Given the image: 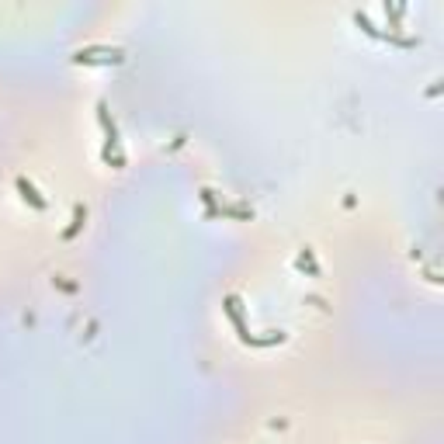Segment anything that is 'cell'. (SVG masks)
I'll return each mask as SVG.
<instances>
[{"mask_svg": "<svg viewBox=\"0 0 444 444\" xmlns=\"http://www.w3.org/2000/svg\"><path fill=\"white\" fill-rule=\"evenodd\" d=\"M295 268H299V271H309L313 278L320 275V264H316V254H313V247H302V250H299V257H295Z\"/></svg>", "mask_w": 444, "mask_h": 444, "instance_id": "9c48e42d", "label": "cell"}, {"mask_svg": "<svg viewBox=\"0 0 444 444\" xmlns=\"http://www.w3.org/2000/svg\"><path fill=\"white\" fill-rule=\"evenodd\" d=\"M219 215H233V219H254L250 205H219Z\"/></svg>", "mask_w": 444, "mask_h": 444, "instance_id": "30bf717a", "label": "cell"}, {"mask_svg": "<svg viewBox=\"0 0 444 444\" xmlns=\"http://www.w3.org/2000/svg\"><path fill=\"white\" fill-rule=\"evenodd\" d=\"M222 313L230 316V323H233V330H237L240 344L247 347V340H250V326H247V316H243V302H240V295H226V299H222Z\"/></svg>", "mask_w": 444, "mask_h": 444, "instance_id": "277c9868", "label": "cell"}, {"mask_svg": "<svg viewBox=\"0 0 444 444\" xmlns=\"http://www.w3.org/2000/svg\"><path fill=\"white\" fill-rule=\"evenodd\" d=\"M73 63H84V66H118L125 63V49L122 46H80L73 56Z\"/></svg>", "mask_w": 444, "mask_h": 444, "instance_id": "7a4b0ae2", "label": "cell"}, {"mask_svg": "<svg viewBox=\"0 0 444 444\" xmlns=\"http://www.w3.org/2000/svg\"><path fill=\"white\" fill-rule=\"evenodd\" d=\"M351 18H354V25H358L364 35H371V39H382V42L399 46V49H416V46H420V39H416V35H403V32H385V28H378V25H375V21L364 15V11H354Z\"/></svg>", "mask_w": 444, "mask_h": 444, "instance_id": "3957f363", "label": "cell"}, {"mask_svg": "<svg viewBox=\"0 0 444 444\" xmlns=\"http://www.w3.org/2000/svg\"><path fill=\"white\" fill-rule=\"evenodd\" d=\"M98 122H101V129H104V146H101V160H104L108 167L122 170V167H125V153H122L118 125H115V118H111V111H108V101H98Z\"/></svg>", "mask_w": 444, "mask_h": 444, "instance_id": "6da1fadb", "label": "cell"}, {"mask_svg": "<svg viewBox=\"0 0 444 444\" xmlns=\"http://www.w3.org/2000/svg\"><path fill=\"white\" fill-rule=\"evenodd\" d=\"M403 15H406V4H399V0H385V18H389V32H399V28H403Z\"/></svg>", "mask_w": 444, "mask_h": 444, "instance_id": "ba28073f", "label": "cell"}, {"mask_svg": "<svg viewBox=\"0 0 444 444\" xmlns=\"http://www.w3.org/2000/svg\"><path fill=\"white\" fill-rule=\"evenodd\" d=\"M288 333L285 330H268V333H250L247 347H275V344H285Z\"/></svg>", "mask_w": 444, "mask_h": 444, "instance_id": "8992f818", "label": "cell"}, {"mask_svg": "<svg viewBox=\"0 0 444 444\" xmlns=\"http://www.w3.org/2000/svg\"><path fill=\"white\" fill-rule=\"evenodd\" d=\"M15 187H18V194H21V198H25V201H28L35 212H46V208H49V198H46V194H42V191H39V187H35L28 177H18V181H15Z\"/></svg>", "mask_w": 444, "mask_h": 444, "instance_id": "5b68a950", "label": "cell"}, {"mask_svg": "<svg viewBox=\"0 0 444 444\" xmlns=\"http://www.w3.org/2000/svg\"><path fill=\"white\" fill-rule=\"evenodd\" d=\"M437 94H441V80H434V84L427 87V98H437Z\"/></svg>", "mask_w": 444, "mask_h": 444, "instance_id": "8fae6325", "label": "cell"}, {"mask_svg": "<svg viewBox=\"0 0 444 444\" xmlns=\"http://www.w3.org/2000/svg\"><path fill=\"white\" fill-rule=\"evenodd\" d=\"M84 222H87V208H84V201H77V205H73V219H70V226L63 230V240H73V237L84 230Z\"/></svg>", "mask_w": 444, "mask_h": 444, "instance_id": "52a82bcc", "label": "cell"}]
</instances>
